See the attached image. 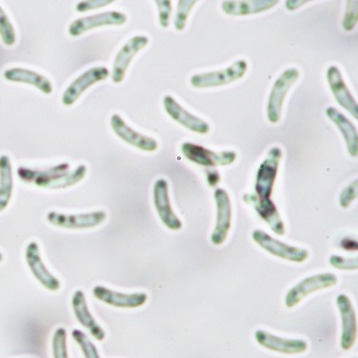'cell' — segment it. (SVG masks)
I'll list each match as a JSON object with an SVG mask.
<instances>
[{
    "mask_svg": "<svg viewBox=\"0 0 358 358\" xmlns=\"http://www.w3.org/2000/svg\"><path fill=\"white\" fill-rule=\"evenodd\" d=\"M52 351L54 358H69L67 350V331L65 328L59 327L54 333L52 339Z\"/></svg>",
    "mask_w": 358,
    "mask_h": 358,
    "instance_id": "83f0119b",
    "label": "cell"
},
{
    "mask_svg": "<svg viewBox=\"0 0 358 358\" xmlns=\"http://www.w3.org/2000/svg\"><path fill=\"white\" fill-rule=\"evenodd\" d=\"M154 206L162 222L171 231H179L182 228V222L176 215L170 203L169 194H168V182L165 179L156 181L153 189Z\"/></svg>",
    "mask_w": 358,
    "mask_h": 358,
    "instance_id": "5bb4252c",
    "label": "cell"
},
{
    "mask_svg": "<svg viewBox=\"0 0 358 358\" xmlns=\"http://www.w3.org/2000/svg\"><path fill=\"white\" fill-rule=\"evenodd\" d=\"M358 181L355 180L353 183L350 184L348 187H345L342 192L341 195H340V206L342 208H348L352 203H353L354 200L357 198V187Z\"/></svg>",
    "mask_w": 358,
    "mask_h": 358,
    "instance_id": "d6a6232c",
    "label": "cell"
},
{
    "mask_svg": "<svg viewBox=\"0 0 358 358\" xmlns=\"http://www.w3.org/2000/svg\"><path fill=\"white\" fill-rule=\"evenodd\" d=\"M13 192V175L9 156H0V212L9 205Z\"/></svg>",
    "mask_w": 358,
    "mask_h": 358,
    "instance_id": "484cf974",
    "label": "cell"
},
{
    "mask_svg": "<svg viewBox=\"0 0 358 358\" xmlns=\"http://www.w3.org/2000/svg\"><path fill=\"white\" fill-rule=\"evenodd\" d=\"M217 201V219L215 229L211 235V241L214 245H221L227 238L228 231L231 226V203L227 192L217 189L214 193Z\"/></svg>",
    "mask_w": 358,
    "mask_h": 358,
    "instance_id": "7c38bea8",
    "label": "cell"
},
{
    "mask_svg": "<svg viewBox=\"0 0 358 358\" xmlns=\"http://www.w3.org/2000/svg\"><path fill=\"white\" fill-rule=\"evenodd\" d=\"M87 166L79 165L73 171L45 176L35 180L34 183L40 189H62L71 187L81 182L87 175Z\"/></svg>",
    "mask_w": 358,
    "mask_h": 358,
    "instance_id": "7402d4cb",
    "label": "cell"
},
{
    "mask_svg": "<svg viewBox=\"0 0 358 358\" xmlns=\"http://www.w3.org/2000/svg\"><path fill=\"white\" fill-rule=\"evenodd\" d=\"M111 127L120 139L123 140L128 145H134V147L142 150V151L153 152L159 147L156 140L134 131L133 128L129 127L124 122V120L120 117L119 114H113L112 115Z\"/></svg>",
    "mask_w": 358,
    "mask_h": 358,
    "instance_id": "9a60e30c",
    "label": "cell"
},
{
    "mask_svg": "<svg viewBox=\"0 0 358 358\" xmlns=\"http://www.w3.org/2000/svg\"><path fill=\"white\" fill-rule=\"evenodd\" d=\"M149 39L145 36H136L131 38L129 41L126 42L124 47L117 53L112 70V81L114 83H121L125 77L126 70L128 66L133 61L134 57L141 51L143 48L147 47Z\"/></svg>",
    "mask_w": 358,
    "mask_h": 358,
    "instance_id": "4fadbf2b",
    "label": "cell"
},
{
    "mask_svg": "<svg viewBox=\"0 0 358 358\" xmlns=\"http://www.w3.org/2000/svg\"><path fill=\"white\" fill-rule=\"evenodd\" d=\"M177 17L175 20V26L178 31H183L185 28L186 21L189 17V12L196 5L195 0H180L178 3Z\"/></svg>",
    "mask_w": 358,
    "mask_h": 358,
    "instance_id": "4dcf8cb0",
    "label": "cell"
},
{
    "mask_svg": "<svg viewBox=\"0 0 358 358\" xmlns=\"http://www.w3.org/2000/svg\"><path fill=\"white\" fill-rule=\"evenodd\" d=\"M125 14L117 11L103 12V13L94 14L90 17H81L76 20L69 27V35L73 37H79L84 33L101 27V26L123 25L125 23Z\"/></svg>",
    "mask_w": 358,
    "mask_h": 358,
    "instance_id": "8fae6325",
    "label": "cell"
},
{
    "mask_svg": "<svg viewBox=\"0 0 358 358\" xmlns=\"http://www.w3.org/2000/svg\"><path fill=\"white\" fill-rule=\"evenodd\" d=\"M277 0H252V1H224L222 9L228 15H250L266 11L277 5Z\"/></svg>",
    "mask_w": 358,
    "mask_h": 358,
    "instance_id": "d4e9b609",
    "label": "cell"
},
{
    "mask_svg": "<svg viewBox=\"0 0 358 358\" xmlns=\"http://www.w3.org/2000/svg\"><path fill=\"white\" fill-rule=\"evenodd\" d=\"M110 76V71L105 67H94L82 73L79 78L75 80L73 83L66 90L63 95V103L65 106H73L79 99L80 96L87 91V89L103 81Z\"/></svg>",
    "mask_w": 358,
    "mask_h": 358,
    "instance_id": "30bf717a",
    "label": "cell"
},
{
    "mask_svg": "<svg viewBox=\"0 0 358 358\" xmlns=\"http://www.w3.org/2000/svg\"><path fill=\"white\" fill-rule=\"evenodd\" d=\"M243 200L248 205L253 206L259 217L270 226L273 233L280 236L285 234V227H284L283 222L280 217L277 206L272 203L271 199L261 200L253 194H245L243 196Z\"/></svg>",
    "mask_w": 358,
    "mask_h": 358,
    "instance_id": "ffe728a7",
    "label": "cell"
},
{
    "mask_svg": "<svg viewBox=\"0 0 358 358\" xmlns=\"http://www.w3.org/2000/svg\"><path fill=\"white\" fill-rule=\"evenodd\" d=\"M107 219L105 211H94L90 213L65 214L51 211L48 213L47 220L52 225L65 229H89L97 227Z\"/></svg>",
    "mask_w": 358,
    "mask_h": 358,
    "instance_id": "7a4b0ae2",
    "label": "cell"
},
{
    "mask_svg": "<svg viewBox=\"0 0 358 358\" xmlns=\"http://www.w3.org/2000/svg\"><path fill=\"white\" fill-rule=\"evenodd\" d=\"M337 305L342 319L341 348L343 350H350L353 347L357 337L356 313L348 296H338Z\"/></svg>",
    "mask_w": 358,
    "mask_h": 358,
    "instance_id": "e0dca14e",
    "label": "cell"
},
{
    "mask_svg": "<svg viewBox=\"0 0 358 358\" xmlns=\"http://www.w3.org/2000/svg\"><path fill=\"white\" fill-rule=\"evenodd\" d=\"M26 263L31 270L35 279L45 286L48 291L57 292L61 289V282L53 273L50 272L45 265L40 254L39 245L37 242L33 241L28 243L25 251Z\"/></svg>",
    "mask_w": 358,
    "mask_h": 358,
    "instance_id": "ba28073f",
    "label": "cell"
},
{
    "mask_svg": "<svg viewBox=\"0 0 358 358\" xmlns=\"http://www.w3.org/2000/svg\"><path fill=\"white\" fill-rule=\"evenodd\" d=\"M220 175L217 170H209L207 173V181L211 187H215L220 182Z\"/></svg>",
    "mask_w": 358,
    "mask_h": 358,
    "instance_id": "8d00e7d4",
    "label": "cell"
},
{
    "mask_svg": "<svg viewBox=\"0 0 358 358\" xmlns=\"http://www.w3.org/2000/svg\"><path fill=\"white\" fill-rule=\"evenodd\" d=\"M0 37L7 47L13 45L17 40L13 26L1 7H0Z\"/></svg>",
    "mask_w": 358,
    "mask_h": 358,
    "instance_id": "f546056e",
    "label": "cell"
},
{
    "mask_svg": "<svg viewBox=\"0 0 358 358\" xmlns=\"http://www.w3.org/2000/svg\"><path fill=\"white\" fill-rule=\"evenodd\" d=\"M342 249L349 250V251H354V250H357V242L355 240L350 239V238H345V239L342 240L341 243Z\"/></svg>",
    "mask_w": 358,
    "mask_h": 358,
    "instance_id": "74e56055",
    "label": "cell"
},
{
    "mask_svg": "<svg viewBox=\"0 0 358 358\" xmlns=\"http://www.w3.org/2000/svg\"><path fill=\"white\" fill-rule=\"evenodd\" d=\"M307 3V1H301V0H299V1H293V0H289V1H286V8L289 10H294L297 9L298 7H300V6H303V3Z\"/></svg>",
    "mask_w": 358,
    "mask_h": 358,
    "instance_id": "f35d334b",
    "label": "cell"
},
{
    "mask_svg": "<svg viewBox=\"0 0 358 358\" xmlns=\"http://www.w3.org/2000/svg\"><path fill=\"white\" fill-rule=\"evenodd\" d=\"M111 3H113L112 0H89V1H81V3H78L76 9L79 12H87L90 10L106 7V6L111 5Z\"/></svg>",
    "mask_w": 358,
    "mask_h": 358,
    "instance_id": "d590c367",
    "label": "cell"
},
{
    "mask_svg": "<svg viewBox=\"0 0 358 358\" xmlns=\"http://www.w3.org/2000/svg\"><path fill=\"white\" fill-rule=\"evenodd\" d=\"M327 81L331 87V92L335 96L336 100L342 108L352 114L354 119H358V107L357 103L352 96L351 92L345 85V80L342 78L339 69L336 66H331L327 70Z\"/></svg>",
    "mask_w": 358,
    "mask_h": 358,
    "instance_id": "d6986e66",
    "label": "cell"
},
{
    "mask_svg": "<svg viewBox=\"0 0 358 358\" xmlns=\"http://www.w3.org/2000/svg\"><path fill=\"white\" fill-rule=\"evenodd\" d=\"M247 62L238 61L226 69L220 70V71L193 76L191 83L193 87H198V89L222 87V85H226V84L241 79L247 73Z\"/></svg>",
    "mask_w": 358,
    "mask_h": 358,
    "instance_id": "277c9868",
    "label": "cell"
},
{
    "mask_svg": "<svg viewBox=\"0 0 358 358\" xmlns=\"http://www.w3.org/2000/svg\"><path fill=\"white\" fill-rule=\"evenodd\" d=\"M5 79L10 82L29 84L47 95L53 92V85L45 76L31 70L24 69V68H12V69L6 70Z\"/></svg>",
    "mask_w": 358,
    "mask_h": 358,
    "instance_id": "603a6c76",
    "label": "cell"
},
{
    "mask_svg": "<svg viewBox=\"0 0 358 358\" xmlns=\"http://www.w3.org/2000/svg\"><path fill=\"white\" fill-rule=\"evenodd\" d=\"M281 159L282 150L277 147L272 148L265 161L259 166L255 184L256 196L259 199H270L275 179H277L278 168Z\"/></svg>",
    "mask_w": 358,
    "mask_h": 358,
    "instance_id": "6da1fadb",
    "label": "cell"
},
{
    "mask_svg": "<svg viewBox=\"0 0 358 358\" xmlns=\"http://www.w3.org/2000/svg\"><path fill=\"white\" fill-rule=\"evenodd\" d=\"M298 78H299V71L295 68H292V69L285 70L275 81L268 101L267 115L270 123H278L281 119L286 94L291 89L292 85L297 81Z\"/></svg>",
    "mask_w": 358,
    "mask_h": 358,
    "instance_id": "3957f363",
    "label": "cell"
},
{
    "mask_svg": "<svg viewBox=\"0 0 358 358\" xmlns=\"http://www.w3.org/2000/svg\"><path fill=\"white\" fill-rule=\"evenodd\" d=\"M254 241L263 248L264 250L286 261L294 262V263H303L309 256V252L300 248L292 247L286 245L279 240L272 238L267 233L263 231H255L253 233Z\"/></svg>",
    "mask_w": 358,
    "mask_h": 358,
    "instance_id": "8992f818",
    "label": "cell"
},
{
    "mask_svg": "<svg viewBox=\"0 0 358 358\" xmlns=\"http://www.w3.org/2000/svg\"><path fill=\"white\" fill-rule=\"evenodd\" d=\"M3 261V253H0V263Z\"/></svg>",
    "mask_w": 358,
    "mask_h": 358,
    "instance_id": "ab89813d",
    "label": "cell"
},
{
    "mask_svg": "<svg viewBox=\"0 0 358 358\" xmlns=\"http://www.w3.org/2000/svg\"><path fill=\"white\" fill-rule=\"evenodd\" d=\"M73 338L78 345L81 348L83 352L84 358H100L99 353H98L97 348L94 345L93 342L89 339L87 334L80 331V329H73Z\"/></svg>",
    "mask_w": 358,
    "mask_h": 358,
    "instance_id": "f1b7e54d",
    "label": "cell"
},
{
    "mask_svg": "<svg viewBox=\"0 0 358 358\" xmlns=\"http://www.w3.org/2000/svg\"><path fill=\"white\" fill-rule=\"evenodd\" d=\"M256 341L262 347L270 351L279 352L283 354H299L308 349L307 342L300 339H285L278 337L267 331H257L255 334Z\"/></svg>",
    "mask_w": 358,
    "mask_h": 358,
    "instance_id": "44dd1931",
    "label": "cell"
},
{
    "mask_svg": "<svg viewBox=\"0 0 358 358\" xmlns=\"http://www.w3.org/2000/svg\"><path fill=\"white\" fill-rule=\"evenodd\" d=\"M93 295L106 305L122 309H136L147 303L148 295L145 293L125 294L97 285L93 289Z\"/></svg>",
    "mask_w": 358,
    "mask_h": 358,
    "instance_id": "9c48e42d",
    "label": "cell"
},
{
    "mask_svg": "<svg viewBox=\"0 0 358 358\" xmlns=\"http://www.w3.org/2000/svg\"><path fill=\"white\" fill-rule=\"evenodd\" d=\"M329 262L336 269L356 270L358 267L357 259H345L342 256L333 255Z\"/></svg>",
    "mask_w": 358,
    "mask_h": 358,
    "instance_id": "e575fe53",
    "label": "cell"
},
{
    "mask_svg": "<svg viewBox=\"0 0 358 358\" xmlns=\"http://www.w3.org/2000/svg\"><path fill=\"white\" fill-rule=\"evenodd\" d=\"M337 282V277L333 273H322V275L307 278L297 285L294 286L293 289H289L285 297L286 307L294 308L310 294L331 287V286L336 285Z\"/></svg>",
    "mask_w": 358,
    "mask_h": 358,
    "instance_id": "52a82bcc",
    "label": "cell"
},
{
    "mask_svg": "<svg viewBox=\"0 0 358 358\" xmlns=\"http://www.w3.org/2000/svg\"><path fill=\"white\" fill-rule=\"evenodd\" d=\"M164 106H165L166 111L170 117L184 127L189 129V131L201 134V135L209 133V124L206 123L203 120H200L199 117H195L189 111H186L180 103H177L175 98L171 97V96H166L164 98Z\"/></svg>",
    "mask_w": 358,
    "mask_h": 358,
    "instance_id": "ac0fdd59",
    "label": "cell"
},
{
    "mask_svg": "<svg viewBox=\"0 0 358 358\" xmlns=\"http://www.w3.org/2000/svg\"><path fill=\"white\" fill-rule=\"evenodd\" d=\"M347 5V12L342 25L345 31H351L357 23V1H348Z\"/></svg>",
    "mask_w": 358,
    "mask_h": 358,
    "instance_id": "1f68e13d",
    "label": "cell"
},
{
    "mask_svg": "<svg viewBox=\"0 0 358 358\" xmlns=\"http://www.w3.org/2000/svg\"><path fill=\"white\" fill-rule=\"evenodd\" d=\"M182 153L186 159L197 165L205 167H213V166H227L236 161L237 154L233 151L217 152L206 149L201 145L185 142L182 145Z\"/></svg>",
    "mask_w": 358,
    "mask_h": 358,
    "instance_id": "5b68a950",
    "label": "cell"
},
{
    "mask_svg": "<svg viewBox=\"0 0 358 358\" xmlns=\"http://www.w3.org/2000/svg\"><path fill=\"white\" fill-rule=\"evenodd\" d=\"M69 170V164H59V165L54 166V167L48 168V169H31V168L20 167L17 169V176L22 181L26 183H31L35 182L36 179L45 176L57 175V173H67Z\"/></svg>",
    "mask_w": 358,
    "mask_h": 358,
    "instance_id": "4316f807",
    "label": "cell"
},
{
    "mask_svg": "<svg viewBox=\"0 0 358 358\" xmlns=\"http://www.w3.org/2000/svg\"><path fill=\"white\" fill-rule=\"evenodd\" d=\"M71 303H73V313H75L76 319L87 331H89L92 337L97 340V341L105 340V331H103V327L97 323V321L92 315L84 292L81 291V289L76 291L75 294H73Z\"/></svg>",
    "mask_w": 358,
    "mask_h": 358,
    "instance_id": "2e32d148",
    "label": "cell"
},
{
    "mask_svg": "<svg viewBox=\"0 0 358 358\" xmlns=\"http://www.w3.org/2000/svg\"><path fill=\"white\" fill-rule=\"evenodd\" d=\"M156 6L159 11V23L162 27L167 28L169 26L170 14L173 11V6L169 0H157Z\"/></svg>",
    "mask_w": 358,
    "mask_h": 358,
    "instance_id": "836d02e7",
    "label": "cell"
},
{
    "mask_svg": "<svg viewBox=\"0 0 358 358\" xmlns=\"http://www.w3.org/2000/svg\"><path fill=\"white\" fill-rule=\"evenodd\" d=\"M326 114L337 125L342 135H343V138H345V142H347L349 153L353 157H356L358 154V136L355 126L341 112L336 110L335 108H328L326 110Z\"/></svg>",
    "mask_w": 358,
    "mask_h": 358,
    "instance_id": "cb8c5ba5",
    "label": "cell"
}]
</instances>
